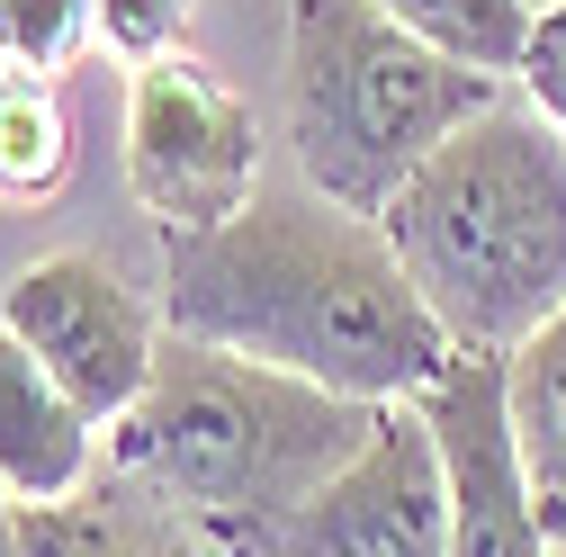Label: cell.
<instances>
[{"instance_id":"1","label":"cell","mask_w":566,"mask_h":557,"mask_svg":"<svg viewBox=\"0 0 566 557\" xmlns=\"http://www.w3.org/2000/svg\"><path fill=\"white\" fill-rule=\"evenodd\" d=\"M163 324L360 404H413L459 360L396 234L306 180H261L243 217L171 234Z\"/></svg>"},{"instance_id":"2","label":"cell","mask_w":566,"mask_h":557,"mask_svg":"<svg viewBox=\"0 0 566 557\" xmlns=\"http://www.w3.org/2000/svg\"><path fill=\"white\" fill-rule=\"evenodd\" d=\"M369 432H378V404H360V396H333L270 360L163 333L145 396L108 423V467L145 476L154 495L198 513L217 539L261 557V539Z\"/></svg>"},{"instance_id":"3","label":"cell","mask_w":566,"mask_h":557,"mask_svg":"<svg viewBox=\"0 0 566 557\" xmlns=\"http://www.w3.org/2000/svg\"><path fill=\"white\" fill-rule=\"evenodd\" d=\"M459 351H513L566 306V135L504 91L378 217Z\"/></svg>"},{"instance_id":"4","label":"cell","mask_w":566,"mask_h":557,"mask_svg":"<svg viewBox=\"0 0 566 557\" xmlns=\"http://www.w3.org/2000/svg\"><path fill=\"white\" fill-rule=\"evenodd\" d=\"M513 82L468 73L378 0H289V145L297 180L387 217V198Z\"/></svg>"},{"instance_id":"5","label":"cell","mask_w":566,"mask_h":557,"mask_svg":"<svg viewBox=\"0 0 566 557\" xmlns=\"http://www.w3.org/2000/svg\"><path fill=\"white\" fill-rule=\"evenodd\" d=\"M126 189L171 234H207V225L243 217L252 189H261V117H252V99L226 73H207L198 54L135 63V91H126Z\"/></svg>"},{"instance_id":"6","label":"cell","mask_w":566,"mask_h":557,"mask_svg":"<svg viewBox=\"0 0 566 557\" xmlns=\"http://www.w3.org/2000/svg\"><path fill=\"white\" fill-rule=\"evenodd\" d=\"M261 557H450V485L422 404H378V432L261 539Z\"/></svg>"},{"instance_id":"7","label":"cell","mask_w":566,"mask_h":557,"mask_svg":"<svg viewBox=\"0 0 566 557\" xmlns=\"http://www.w3.org/2000/svg\"><path fill=\"white\" fill-rule=\"evenodd\" d=\"M0 333H10L19 351H36L99 423H117V413L145 396L171 324H154L145 297H135L99 252H45L0 288Z\"/></svg>"},{"instance_id":"8","label":"cell","mask_w":566,"mask_h":557,"mask_svg":"<svg viewBox=\"0 0 566 557\" xmlns=\"http://www.w3.org/2000/svg\"><path fill=\"white\" fill-rule=\"evenodd\" d=\"M413 404L432 423L441 485H450V557H557V530L539 513V485L513 432L504 351H459Z\"/></svg>"},{"instance_id":"9","label":"cell","mask_w":566,"mask_h":557,"mask_svg":"<svg viewBox=\"0 0 566 557\" xmlns=\"http://www.w3.org/2000/svg\"><path fill=\"white\" fill-rule=\"evenodd\" d=\"M108 423L63 387L36 351L0 333V495L10 504H63L108 467L99 459Z\"/></svg>"},{"instance_id":"10","label":"cell","mask_w":566,"mask_h":557,"mask_svg":"<svg viewBox=\"0 0 566 557\" xmlns=\"http://www.w3.org/2000/svg\"><path fill=\"white\" fill-rule=\"evenodd\" d=\"M19 530L28 557H243L234 539H217L198 513H180L126 467H99L63 504H19Z\"/></svg>"},{"instance_id":"11","label":"cell","mask_w":566,"mask_h":557,"mask_svg":"<svg viewBox=\"0 0 566 557\" xmlns=\"http://www.w3.org/2000/svg\"><path fill=\"white\" fill-rule=\"evenodd\" d=\"M504 396H513V432H522V459L539 485V513L566 539V306L504 351Z\"/></svg>"},{"instance_id":"12","label":"cell","mask_w":566,"mask_h":557,"mask_svg":"<svg viewBox=\"0 0 566 557\" xmlns=\"http://www.w3.org/2000/svg\"><path fill=\"white\" fill-rule=\"evenodd\" d=\"M73 180V108L54 73L0 63V207H45Z\"/></svg>"},{"instance_id":"13","label":"cell","mask_w":566,"mask_h":557,"mask_svg":"<svg viewBox=\"0 0 566 557\" xmlns=\"http://www.w3.org/2000/svg\"><path fill=\"white\" fill-rule=\"evenodd\" d=\"M378 10H387L396 28H413L422 45H441L450 63H468V73L513 82L539 0H378Z\"/></svg>"},{"instance_id":"14","label":"cell","mask_w":566,"mask_h":557,"mask_svg":"<svg viewBox=\"0 0 566 557\" xmlns=\"http://www.w3.org/2000/svg\"><path fill=\"white\" fill-rule=\"evenodd\" d=\"M99 36V0H0V63L19 73H63Z\"/></svg>"},{"instance_id":"15","label":"cell","mask_w":566,"mask_h":557,"mask_svg":"<svg viewBox=\"0 0 566 557\" xmlns=\"http://www.w3.org/2000/svg\"><path fill=\"white\" fill-rule=\"evenodd\" d=\"M198 19V0H99V36L126 54V63H154V54H180Z\"/></svg>"},{"instance_id":"16","label":"cell","mask_w":566,"mask_h":557,"mask_svg":"<svg viewBox=\"0 0 566 557\" xmlns=\"http://www.w3.org/2000/svg\"><path fill=\"white\" fill-rule=\"evenodd\" d=\"M513 91L566 135V0H548V10L531 19V45H522V73H513Z\"/></svg>"},{"instance_id":"17","label":"cell","mask_w":566,"mask_h":557,"mask_svg":"<svg viewBox=\"0 0 566 557\" xmlns=\"http://www.w3.org/2000/svg\"><path fill=\"white\" fill-rule=\"evenodd\" d=\"M0 557H28V530H19V504L0 495Z\"/></svg>"},{"instance_id":"18","label":"cell","mask_w":566,"mask_h":557,"mask_svg":"<svg viewBox=\"0 0 566 557\" xmlns=\"http://www.w3.org/2000/svg\"><path fill=\"white\" fill-rule=\"evenodd\" d=\"M557 557H566V539H557Z\"/></svg>"},{"instance_id":"19","label":"cell","mask_w":566,"mask_h":557,"mask_svg":"<svg viewBox=\"0 0 566 557\" xmlns=\"http://www.w3.org/2000/svg\"><path fill=\"white\" fill-rule=\"evenodd\" d=\"M539 10H548V0H539Z\"/></svg>"}]
</instances>
